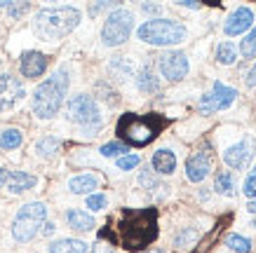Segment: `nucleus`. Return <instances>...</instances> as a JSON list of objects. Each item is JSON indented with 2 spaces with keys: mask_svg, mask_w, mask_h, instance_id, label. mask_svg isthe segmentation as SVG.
Returning a JSON list of instances; mask_svg holds the SVG:
<instances>
[{
  "mask_svg": "<svg viewBox=\"0 0 256 253\" xmlns=\"http://www.w3.org/2000/svg\"><path fill=\"white\" fill-rule=\"evenodd\" d=\"M116 228L106 225L99 232L101 242L108 239L110 244H120L127 251H144L158 239V209H122L116 216Z\"/></svg>",
  "mask_w": 256,
  "mask_h": 253,
  "instance_id": "obj_1",
  "label": "nucleus"
},
{
  "mask_svg": "<svg viewBox=\"0 0 256 253\" xmlns=\"http://www.w3.org/2000/svg\"><path fill=\"white\" fill-rule=\"evenodd\" d=\"M170 124V120L160 113H148V115H136V113H124L118 120V136L122 138V143L130 146H148L158 134Z\"/></svg>",
  "mask_w": 256,
  "mask_h": 253,
  "instance_id": "obj_2",
  "label": "nucleus"
},
{
  "mask_svg": "<svg viewBox=\"0 0 256 253\" xmlns=\"http://www.w3.org/2000/svg\"><path fill=\"white\" fill-rule=\"evenodd\" d=\"M78 23L80 12L76 7H47L36 14L33 28H36V35L40 40L54 42V40H62L64 35H68Z\"/></svg>",
  "mask_w": 256,
  "mask_h": 253,
  "instance_id": "obj_3",
  "label": "nucleus"
},
{
  "mask_svg": "<svg viewBox=\"0 0 256 253\" xmlns=\"http://www.w3.org/2000/svg\"><path fill=\"white\" fill-rule=\"evenodd\" d=\"M68 92V70H56L52 77H47L45 82L38 84V89L33 92V113L40 120H50L59 113L64 103V96Z\"/></svg>",
  "mask_w": 256,
  "mask_h": 253,
  "instance_id": "obj_4",
  "label": "nucleus"
},
{
  "mask_svg": "<svg viewBox=\"0 0 256 253\" xmlns=\"http://www.w3.org/2000/svg\"><path fill=\"white\" fill-rule=\"evenodd\" d=\"M136 35L148 45L170 47L186 40V26L178 21H172V19H150V21L141 23Z\"/></svg>",
  "mask_w": 256,
  "mask_h": 253,
  "instance_id": "obj_5",
  "label": "nucleus"
},
{
  "mask_svg": "<svg viewBox=\"0 0 256 253\" xmlns=\"http://www.w3.org/2000/svg\"><path fill=\"white\" fill-rule=\"evenodd\" d=\"M47 221V207L42 202H31L24 204L16 214L14 223H12V235L16 242H31L38 230L42 228V223Z\"/></svg>",
  "mask_w": 256,
  "mask_h": 253,
  "instance_id": "obj_6",
  "label": "nucleus"
},
{
  "mask_svg": "<svg viewBox=\"0 0 256 253\" xmlns=\"http://www.w3.org/2000/svg\"><path fill=\"white\" fill-rule=\"evenodd\" d=\"M132 26H134V14L130 9H122V7L113 9V12L106 16L104 28H101V40H104V45L106 47L122 45L124 40L130 38V33H132Z\"/></svg>",
  "mask_w": 256,
  "mask_h": 253,
  "instance_id": "obj_7",
  "label": "nucleus"
},
{
  "mask_svg": "<svg viewBox=\"0 0 256 253\" xmlns=\"http://www.w3.org/2000/svg\"><path fill=\"white\" fill-rule=\"evenodd\" d=\"M68 117L73 122L82 124V127H99L101 115H99V106L92 96L87 94H76L68 101Z\"/></svg>",
  "mask_w": 256,
  "mask_h": 253,
  "instance_id": "obj_8",
  "label": "nucleus"
},
{
  "mask_svg": "<svg viewBox=\"0 0 256 253\" xmlns=\"http://www.w3.org/2000/svg\"><path fill=\"white\" fill-rule=\"evenodd\" d=\"M235 96H238V92H235L233 87H226V84H221V82H214L212 92H207L202 96L198 108H200L202 113H216V110H224V108L230 106L235 101Z\"/></svg>",
  "mask_w": 256,
  "mask_h": 253,
  "instance_id": "obj_9",
  "label": "nucleus"
},
{
  "mask_svg": "<svg viewBox=\"0 0 256 253\" xmlns=\"http://www.w3.org/2000/svg\"><path fill=\"white\" fill-rule=\"evenodd\" d=\"M158 66H160V73L170 82H178V80H184L188 75V59H186V54H181V52H164L160 56Z\"/></svg>",
  "mask_w": 256,
  "mask_h": 253,
  "instance_id": "obj_10",
  "label": "nucleus"
},
{
  "mask_svg": "<svg viewBox=\"0 0 256 253\" xmlns=\"http://www.w3.org/2000/svg\"><path fill=\"white\" fill-rule=\"evenodd\" d=\"M252 157H254V138L252 136L242 138L240 143L230 146L224 153V160H226V164H228L230 169H244Z\"/></svg>",
  "mask_w": 256,
  "mask_h": 253,
  "instance_id": "obj_11",
  "label": "nucleus"
},
{
  "mask_svg": "<svg viewBox=\"0 0 256 253\" xmlns=\"http://www.w3.org/2000/svg\"><path fill=\"white\" fill-rule=\"evenodd\" d=\"M24 96V84L12 75H0V110H8L22 101Z\"/></svg>",
  "mask_w": 256,
  "mask_h": 253,
  "instance_id": "obj_12",
  "label": "nucleus"
},
{
  "mask_svg": "<svg viewBox=\"0 0 256 253\" xmlns=\"http://www.w3.org/2000/svg\"><path fill=\"white\" fill-rule=\"evenodd\" d=\"M212 171V160L207 153H195L186 162V176L190 183H202Z\"/></svg>",
  "mask_w": 256,
  "mask_h": 253,
  "instance_id": "obj_13",
  "label": "nucleus"
},
{
  "mask_svg": "<svg viewBox=\"0 0 256 253\" xmlns=\"http://www.w3.org/2000/svg\"><path fill=\"white\" fill-rule=\"evenodd\" d=\"M252 23H254V12L249 7H238L233 14L228 16L224 31H226V35H240V33L247 31Z\"/></svg>",
  "mask_w": 256,
  "mask_h": 253,
  "instance_id": "obj_14",
  "label": "nucleus"
},
{
  "mask_svg": "<svg viewBox=\"0 0 256 253\" xmlns=\"http://www.w3.org/2000/svg\"><path fill=\"white\" fill-rule=\"evenodd\" d=\"M19 68L24 77H40L47 70V56L40 52H24Z\"/></svg>",
  "mask_w": 256,
  "mask_h": 253,
  "instance_id": "obj_15",
  "label": "nucleus"
},
{
  "mask_svg": "<svg viewBox=\"0 0 256 253\" xmlns=\"http://www.w3.org/2000/svg\"><path fill=\"white\" fill-rule=\"evenodd\" d=\"M5 185H8L10 192L19 195V192L31 190L33 185H36V176L26 174V171H8V181H5Z\"/></svg>",
  "mask_w": 256,
  "mask_h": 253,
  "instance_id": "obj_16",
  "label": "nucleus"
},
{
  "mask_svg": "<svg viewBox=\"0 0 256 253\" xmlns=\"http://www.w3.org/2000/svg\"><path fill=\"white\" fill-rule=\"evenodd\" d=\"M153 169H156V174H162V176H170V174H174V169H176V155L172 153V150H167V148H162V150H158L156 155H153Z\"/></svg>",
  "mask_w": 256,
  "mask_h": 253,
  "instance_id": "obj_17",
  "label": "nucleus"
},
{
  "mask_svg": "<svg viewBox=\"0 0 256 253\" xmlns=\"http://www.w3.org/2000/svg\"><path fill=\"white\" fill-rule=\"evenodd\" d=\"M66 221H68V228H73V230H80V232L94 230V218L90 214H85V211H80V209L66 211Z\"/></svg>",
  "mask_w": 256,
  "mask_h": 253,
  "instance_id": "obj_18",
  "label": "nucleus"
},
{
  "mask_svg": "<svg viewBox=\"0 0 256 253\" xmlns=\"http://www.w3.org/2000/svg\"><path fill=\"white\" fill-rule=\"evenodd\" d=\"M96 188H99V178L92 174H82V176H76L68 181V190L76 195H85V192H92Z\"/></svg>",
  "mask_w": 256,
  "mask_h": 253,
  "instance_id": "obj_19",
  "label": "nucleus"
},
{
  "mask_svg": "<svg viewBox=\"0 0 256 253\" xmlns=\"http://www.w3.org/2000/svg\"><path fill=\"white\" fill-rule=\"evenodd\" d=\"M90 246L80 239H59L50 244V253H87Z\"/></svg>",
  "mask_w": 256,
  "mask_h": 253,
  "instance_id": "obj_20",
  "label": "nucleus"
},
{
  "mask_svg": "<svg viewBox=\"0 0 256 253\" xmlns=\"http://www.w3.org/2000/svg\"><path fill=\"white\" fill-rule=\"evenodd\" d=\"M136 87H139L141 92L153 94V92H158V89H160V80L153 75V70H150V68H144L139 73V77H136Z\"/></svg>",
  "mask_w": 256,
  "mask_h": 253,
  "instance_id": "obj_21",
  "label": "nucleus"
},
{
  "mask_svg": "<svg viewBox=\"0 0 256 253\" xmlns=\"http://www.w3.org/2000/svg\"><path fill=\"white\" fill-rule=\"evenodd\" d=\"M22 141H24V136L19 129H5L0 134V148L2 150H14V148L22 146Z\"/></svg>",
  "mask_w": 256,
  "mask_h": 253,
  "instance_id": "obj_22",
  "label": "nucleus"
},
{
  "mask_svg": "<svg viewBox=\"0 0 256 253\" xmlns=\"http://www.w3.org/2000/svg\"><path fill=\"white\" fill-rule=\"evenodd\" d=\"M214 190H216L218 195H233V190H235L233 174H230V171L216 174V178H214Z\"/></svg>",
  "mask_w": 256,
  "mask_h": 253,
  "instance_id": "obj_23",
  "label": "nucleus"
},
{
  "mask_svg": "<svg viewBox=\"0 0 256 253\" xmlns=\"http://www.w3.org/2000/svg\"><path fill=\"white\" fill-rule=\"evenodd\" d=\"M226 246L235 253H249L252 251V242L247 237H242V235H228L226 237Z\"/></svg>",
  "mask_w": 256,
  "mask_h": 253,
  "instance_id": "obj_24",
  "label": "nucleus"
},
{
  "mask_svg": "<svg viewBox=\"0 0 256 253\" xmlns=\"http://www.w3.org/2000/svg\"><path fill=\"white\" fill-rule=\"evenodd\" d=\"M235 45L233 42H221V45L216 47V59H218V63H224V66H230V63L235 61Z\"/></svg>",
  "mask_w": 256,
  "mask_h": 253,
  "instance_id": "obj_25",
  "label": "nucleus"
},
{
  "mask_svg": "<svg viewBox=\"0 0 256 253\" xmlns=\"http://www.w3.org/2000/svg\"><path fill=\"white\" fill-rule=\"evenodd\" d=\"M104 157H122V155L130 153V148L124 146L122 141H110V143H106V146H101L99 150Z\"/></svg>",
  "mask_w": 256,
  "mask_h": 253,
  "instance_id": "obj_26",
  "label": "nucleus"
},
{
  "mask_svg": "<svg viewBox=\"0 0 256 253\" xmlns=\"http://www.w3.org/2000/svg\"><path fill=\"white\" fill-rule=\"evenodd\" d=\"M56 148H59V141L52 136H47V138H42V141H38L36 150H38V155H42V157H50L52 153H56Z\"/></svg>",
  "mask_w": 256,
  "mask_h": 253,
  "instance_id": "obj_27",
  "label": "nucleus"
},
{
  "mask_svg": "<svg viewBox=\"0 0 256 253\" xmlns=\"http://www.w3.org/2000/svg\"><path fill=\"white\" fill-rule=\"evenodd\" d=\"M195 239H198V232L188 228V230H184L181 235H176V239H174V246H176V249H184V246H190V244H193Z\"/></svg>",
  "mask_w": 256,
  "mask_h": 253,
  "instance_id": "obj_28",
  "label": "nucleus"
},
{
  "mask_svg": "<svg viewBox=\"0 0 256 253\" xmlns=\"http://www.w3.org/2000/svg\"><path fill=\"white\" fill-rule=\"evenodd\" d=\"M139 162H141L139 155H134V153L122 155V157H118V169H122V171H130V169L139 167Z\"/></svg>",
  "mask_w": 256,
  "mask_h": 253,
  "instance_id": "obj_29",
  "label": "nucleus"
},
{
  "mask_svg": "<svg viewBox=\"0 0 256 253\" xmlns=\"http://www.w3.org/2000/svg\"><path fill=\"white\" fill-rule=\"evenodd\" d=\"M240 52H242V56H244V59H256V40L252 38V35H247V38L242 40Z\"/></svg>",
  "mask_w": 256,
  "mask_h": 253,
  "instance_id": "obj_30",
  "label": "nucleus"
},
{
  "mask_svg": "<svg viewBox=\"0 0 256 253\" xmlns=\"http://www.w3.org/2000/svg\"><path fill=\"white\" fill-rule=\"evenodd\" d=\"M106 197L104 195H90L87 197V209H92V211H101V209H106Z\"/></svg>",
  "mask_w": 256,
  "mask_h": 253,
  "instance_id": "obj_31",
  "label": "nucleus"
},
{
  "mask_svg": "<svg viewBox=\"0 0 256 253\" xmlns=\"http://www.w3.org/2000/svg\"><path fill=\"white\" fill-rule=\"evenodd\" d=\"M244 195H247L249 200L256 197V167L252 169V174H249L247 181H244Z\"/></svg>",
  "mask_w": 256,
  "mask_h": 253,
  "instance_id": "obj_32",
  "label": "nucleus"
},
{
  "mask_svg": "<svg viewBox=\"0 0 256 253\" xmlns=\"http://www.w3.org/2000/svg\"><path fill=\"white\" fill-rule=\"evenodd\" d=\"M8 12L10 16H22L24 12H28V2H24V5H12V2H8Z\"/></svg>",
  "mask_w": 256,
  "mask_h": 253,
  "instance_id": "obj_33",
  "label": "nucleus"
},
{
  "mask_svg": "<svg viewBox=\"0 0 256 253\" xmlns=\"http://www.w3.org/2000/svg\"><path fill=\"white\" fill-rule=\"evenodd\" d=\"M92 253H116V251H113V246L106 244V242H96V244L92 246Z\"/></svg>",
  "mask_w": 256,
  "mask_h": 253,
  "instance_id": "obj_34",
  "label": "nucleus"
},
{
  "mask_svg": "<svg viewBox=\"0 0 256 253\" xmlns=\"http://www.w3.org/2000/svg\"><path fill=\"white\" fill-rule=\"evenodd\" d=\"M139 181L144 185H148V188H153V178H150V169H141V176H139Z\"/></svg>",
  "mask_w": 256,
  "mask_h": 253,
  "instance_id": "obj_35",
  "label": "nucleus"
},
{
  "mask_svg": "<svg viewBox=\"0 0 256 253\" xmlns=\"http://www.w3.org/2000/svg\"><path fill=\"white\" fill-rule=\"evenodd\" d=\"M247 84H249V87H254V84H256V63H254V68L247 73Z\"/></svg>",
  "mask_w": 256,
  "mask_h": 253,
  "instance_id": "obj_36",
  "label": "nucleus"
},
{
  "mask_svg": "<svg viewBox=\"0 0 256 253\" xmlns=\"http://www.w3.org/2000/svg\"><path fill=\"white\" fill-rule=\"evenodd\" d=\"M141 9L148 14H156V12H160V5H141Z\"/></svg>",
  "mask_w": 256,
  "mask_h": 253,
  "instance_id": "obj_37",
  "label": "nucleus"
},
{
  "mask_svg": "<svg viewBox=\"0 0 256 253\" xmlns=\"http://www.w3.org/2000/svg\"><path fill=\"white\" fill-rule=\"evenodd\" d=\"M54 232V223H42V235H52Z\"/></svg>",
  "mask_w": 256,
  "mask_h": 253,
  "instance_id": "obj_38",
  "label": "nucleus"
},
{
  "mask_svg": "<svg viewBox=\"0 0 256 253\" xmlns=\"http://www.w3.org/2000/svg\"><path fill=\"white\" fill-rule=\"evenodd\" d=\"M178 5H184V7H200V2H193V0H184V2H178Z\"/></svg>",
  "mask_w": 256,
  "mask_h": 253,
  "instance_id": "obj_39",
  "label": "nucleus"
},
{
  "mask_svg": "<svg viewBox=\"0 0 256 253\" xmlns=\"http://www.w3.org/2000/svg\"><path fill=\"white\" fill-rule=\"evenodd\" d=\"M5 181H8V169H0V188L5 185Z\"/></svg>",
  "mask_w": 256,
  "mask_h": 253,
  "instance_id": "obj_40",
  "label": "nucleus"
},
{
  "mask_svg": "<svg viewBox=\"0 0 256 253\" xmlns=\"http://www.w3.org/2000/svg\"><path fill=\"white\" fill-rule=\"evenodd\" d=\"M247 211H249V214H256V200H252L247 204Z\"/></svg>",
  "mask_w": 256,
  "mask_h": 253,
  "instance_id": "obj_41",
  "label": "nucleus"
},
{
  "mask_svg": "<svg viewBox=\"0 0 256 253\" xmlns=\"http://www.w3.org/2000/svg\"><path fill=\"white\" fill-rule=\"evenodd\" d=\"M249 35H252V38H254V40H256V26H254V31L249 33Z\"/></svg>",
  "mask_w": 256,
  "mask_h": 253,
  "instance_id": "obj_42",
  "label": "nucleus"
},
{
  "mask_svg": "<svg viewBox=\"0 0 256 253\" xmlns=\"http://www.w3.org/2000/svg\"><path fill=\"white\" fill-rule=\"evenodd\" d=\"M146 253H164V251H146Z\"/></svg>",
  "mask_w": 256,
  "mask_h": 253,
  "instance_id": "obj_43",
  "label": "nucleus"
}]
</instances>
